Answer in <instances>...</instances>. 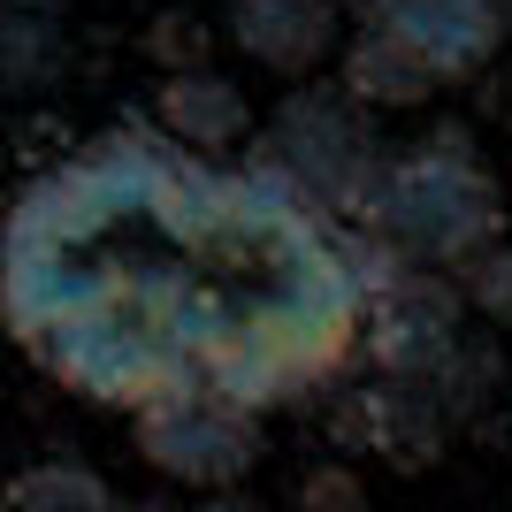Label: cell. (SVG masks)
<instances>
[{
    "label": "cell",
    "instance_id": "obj_1",
    "mask_svg": "<svg viewBox=\"0 0 512 512\" xmlns=\"http://www.w3.org/2000/svg\"><path fill=\"white\" fill-rule=\"evenodd\" d=\"M283 169H222L169 130H100L8 214L0 306L62 390L291 406L367 337V268Z\"/></svg>",
    "mask_w": 512,
    "mask_h": 512
},
{
    "label": "cell",
    "instance_id": "obj_2",
    "mask_svg": "<svg viewBox=\"0 0 512 512\" xmlns=\"http://www.w3.org/2000/svg\"><path fill=\"white\" fill-rule=\"evenodd\" d=\"M375 222H383L413 260H467L482 237L497 230V192L482 161H474L459 138H436V146L406 153V161H390L375 169V192H367Z\"/></svg>",
    "mask_w": 512,
    "mask_h": 512
},
{
    "label": "cell",
    "instance_id": "obj_3",
    "mask_svg": "<svg viewBox=\"0 0 512 512\" xmlns=\"http://www.w3.org/2000/svg\"><path fill=\"white\" fill-rule=\"evenodd\" d=\"M367 39L398 46L436 85L490 69L512 39V0H352Z\"/></svg>",
    "mask_w": 512,
    "mask_h": 512
},
{
    "label": "cell",
    "instance_id": "obj_4",
    "mask_svg": "<svg viewBox=\"0 0 512 512\" xmlns=\"http://www.w3.org/2000/svg\"><path fill=\"white\" fill-rule=\"evenodd\" d=\"M138 421V451H146L161 474L176 482H237V474L260 459V413L230 406V398H169V406L130 413Z\"/></svg>",
    "mask_w": 512,
    "mask_h": 512
},
{
    "label": "cell",
    "instance_id": "obj_5",
    "mask_svg": "<svg viewBox=\"0 0 512 512\" xmlns=\"http://www.w3.org/2000/svg\"><path fill=\"white\" fill-rule=\"evenodd\" d=\"M230 39L245 62L276 69V77H314L337 54L344 0H222Z\"/></svg>",
    "mask_w": 512,
    "mask_h": 512
},
{
    "label": "cell",
    "instance_id": "obj_6",
    "mask_svg": "<svg viewBox=\"0 0 512 512\" xmlns=\"http://www.w3.org/2000/svg\"><path fill=\"white\" fill-rule=\"evenodd\" d=\"M153 115H161V130H169V138H184V146H199V153L245 138V123H253L245 92L222 85V77H169Z\"/></svg>",
    "mask_w": 512,
    "mask_h": 512
},
{
    "label": "cell",
    "instance_id": "obj_7",
    "mask_svg": "<svg viewBox=\"0 0 512 512\" xmlns=\"http://www.w3.org/2000/svg\"><path fill=\"white\" fill-rule=\"evenodd\" d=\"M8 497L16 505H107V482L85 467H23L8 482Z\"/></svg>",
    "mask_w": 512,
    "mask_h": 512
}]
</instances>
